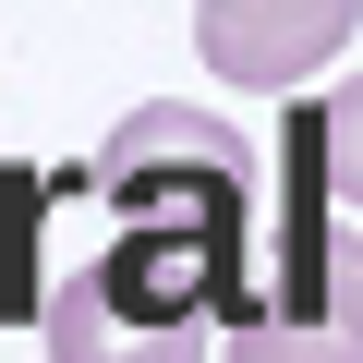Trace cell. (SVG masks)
<instances>
[{
    "label": "cell",
    "instance_id": "1",
    "mask_svg": "<svg viewBox=\"0 0 363 363\" xmlns=\"http://www.w3.org/2000/svg\"><path fill=\"white\" fill-rule=\"evenodd\" d=\"M97 194L121 230H169V242H206L230 267H255V157L218 109H182V97H145L109 145H97Z\"/></svg>",
    "mask_w": 363,
    "mask_h": 363
},
{
    "label": "cell",
    "instance_id": "2",
    "mask_svg": "<svg viewBox=\"0 0 363 363\" xmlns=\"http://www.w3.org/2000/svg\"><path fill=\"white\" fill-rule=\"evenodd\" d=\"M351 25H363V0H194V49L267 97H303L351 49Z\"/></svg>",
    "mask_w": 363,
    "mask_h": 363
},
{
    "label": "cell",
    "instance_id": "3",
    "mask_svg": "<svg viewBox=\"0 0 363 363\" xmlns=\"http://www.w3.org/2000/svg\"><path fill=\"white\" fill-rule=\"evenodd\" d=\"M49 363H206V327H145L133 303H109L97 267L49 279Z\"/></svg>",
    "mask_w": 363,
    "mask_h": 363
},
{
    "label": "cell",
    "instance_id": "4",
    "mask_svg": "<svg viewBox=\"0 0 363 363\" xmlns=\"http://www.w3.org/2000/svg\"><path fill=\"white\" fill-rule=\"evenodd\" d=\"M37 242H49V182L13 169V182H0V315H13V327L49 315V267H37Z\"/></svg>",
    "mask_w": 363,
    "mask_h": 363
},
{
    "label": "cell",
    "instance_id": "5",
    "mask_svg": "<svg viewBox=\"0 0 363 363\" xmlns=\"http://www.w3.org/2000/svg\"><path fill=\"white\" fill-rule=\"evenodd\" d=\"M303 109H315V169H327V194L363 206V73H351L339 97H303Z\"/></svg>",
    "mask_w": 363,
    "mask_h": 363
},
{
    "label": "cell",
    "instance_id": "6",
    "mask_svg": "<svg viewBox=\"0 0 363 363\" xmlns=\"http://www.w3.org/2000/svg\"><path fill=\"white\" fill-rule=\"evenodd\" d=\"M230 351L218 363H363V339H339V327H218Z\"/></svg>",
    "mask_w": 363,
    "mask_h": 363
},
{
    "label": "cell",
    "instance_id": "7",
    "mask_svg": "<svg viewBox=\"0 0 363 363\" xmlns=\"http://www.w3.org/2000/svg\"><path fill=\"white\" fill-rule=\"evenodd\" d=\"M0 182H13V157H0Z\"/></svg>",
    "mask_w": 363,
    "mask_h": 363
}]
</instances>
